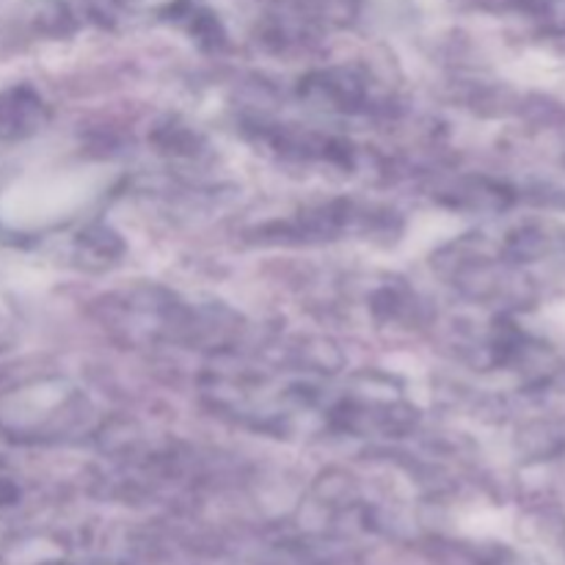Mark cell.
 Instances as JSON below:
<instances>
[{"label": "cell", "mask_w": 565, "mask_h": 565, "mask_svg": "<svg viewBox=\"0 0 565 565\" xmlns=\"http://www.w3.org/2000/svg\"><path fill=\"white\" fill-rule=\"evenodd\" d=\"M39 103L25 92H11L0 99V136H25L36 125Z\"/></svg>", "instance_id": "obj_1"}]
</instances>
